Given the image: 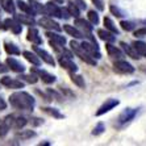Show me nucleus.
<instances>
[{"instance_id": "1", "label": "nucleus", "mask_w": 146, "mask_h": 146, "mask_svg": "<svg viewBox=\"0 0 146 146\" xmlns=\"http://www.w3.org/2000/svg\"><path fill=\"white\" fill-rule=\"evenodd\" d=\"M9 104L15 109L21 111H32L36 106V100L32 95L24 91H17L9 96Z\"/></svg>"}, {"instance_id": "2", "label": "nucleus", "mask_w": 146, "mask_h": 146, "mask_svg": "<svg viewBox=\"0 0 146 146\" xmlns=\"http://www.w3.org/2000/svg\"><path fill=\"white\" fill-rule=\"evenodd\" d=\"M4 121H5V124H7V126L9 129H17V130L24 128L28 124L27 117L19 115V113H11V115L5 116Z\"/></svg>"}, {"instance_id": "3", "label": "nucleus", "mask_w": 146, "mask_h": 146, "mask_svg": "<svg viewBox=\"0 0 146 146\" xmlns=\"http://www.w3.org/2000/svg\"><path fill=\"white\" fill-rule=\"evenodd\" d=\"M70 46H71L72 51H74L75 54H76V57H79L83 62H86V63H88V65H91V66H95V65H96L95 58L90 57V55L87 54V53H86L83 49H82V46L78 44V42H75V41H71V42H70Z\"/></svg>"}, {"instance_id": "4", "label": "nucleus", "mask_w": 146, "mask_h": 146, "mask_svg": "<svg viewBox=\"0 0 146 146\" xmlns=\"http://www.w3.org/2000/svg\"><path fill=\"white\" fill-rule=\"evenodd\" d=\"M113 70L119 74H132L134 72V67L130 65L129 62L122 61V59H117L113 65Z\"/></svg>"}, {"instance_id": "5", "label": "nucleus", "mask_w": 146, "mask_h": 146, "mask_svg": "<svg viewBox=\"0 0 146 146\" xmlns=\"http://www.w3.org/2000/svg\"><path fill=\"white\" fill-rule=\"evenodd\" d=\"M80 46H82V49L90 55V57L95 58V59L102 58V54H100V51H99V49H98V45L92 44V42H82Z\"/></svg>"}, {"instance_id": "6", "label": "nucleus", "mask_w": 146, "mask_h": 146, "mask_svg": "<svg viewBox=\"0 0 146 146\" xmlns=\"http://www.w3.org/2000/svg\"><path fill=\"white\" fill-rule=\"evenodd\" d=\"M0 84L5 86L8 88H13V90H19L24 87V83L21 79H11L9 76H4L0 79Z\"/></svg>"}, {"instance_id": "7", "label": "nucleus", "mask_w": 146, "mask_h": 146, "mask_svg": "<svg viewBox=\"0 0 146 146\" xmlns=\"http://www.w3.org/2000/svg\"><path fill=\"white\" fill-rule=\"evenodd\" d=\"M38 24L42 28H45V29H49V31H54V32L61 31L59 24H58L57 21L53 20V19H50V17H42V19H40V20H38Z\"/></svg>"}, {"instance_id": "8", "label": "nucleus", "mask_w": 146, "mask_h": 146, "mask_svg": "<svg viewBox=\"0 0 146 146\" xmlns=\"http://www.w3.org/2000/svg\"><path fill=\"white\" fill-rule=\"evenodd\" d=\"M3 29H11L15 34H20L21 31H23V24H21L20 21H17L16 19L15 20L7 19L3 23Z\"/></svg>"}, {"instance_id": "9", "label": "nucleus", "mask_w": 146, "mask_h": 146, "mask_svg": "<svg viewBox=\"0 0 146 146\" xmlns=\"http://www.w3.org/2000/svg\"><path fill=\"white\" fill-rule=\"evenodd\" d=\"M33 51L38 55V57H40V59H42V61L45 62V63H48V65H50V66H54L55 65L54 58L51 57V55L49 54L46 50L38 48V46H33Z\"/></svg>"}, {"instance_id": "10", "label": "nucleus", "mask_w": 146, "mask_h": 146, "mask_svg": "<svg viewBox=\"0 0 146 146\" xmlns=\"http://www.w3.org/2000/svg\"><path fill=\"white\" fill-rule=\"evenodd\" d=\"M58 63H59L61 67L66 68V70L70 71V72H75L76 70H78L76 65L71 61V58H68V57H63V55H61V57L58 58Z\"/></svg>"}, {"instance_id": "11", "label": "nucleus", "mask_w": 146, "mask_h": 146, "mask_svg": "<svg viewBox=\"0 0 146 146\" xmlns=\"http://www.w3.org/2000/svg\"><path fill=\"white\" fill-rule=\"evenodd\" d=\"M31 72L36 74L38 78L42 79V82H44V83H46V84H51V83H54V82H55V76H54V75L49 74V72L44 71V70H40V68H32Z\"/></svg>"}, {"instance_id": "12", "label": "nucleus", "mask_w": 146, "mask_h": 146, "mask_svg": "<svg viewBox=\"0 0 146 146\" xmlns=\"http://www.w3.org/2000/svg\"><path fill=\"white\" fill-rule=\"evenodd\" d=\"M119 103H120V102H119V100H116V99H109V100H107V102L98 109V112H96V116H102V115H104V113L109 112L111 109H113L115 107L119 106Z\"/></svg>"}, {"instance_id": "13", "label": "nucleus", "mask_w": 146, "mask_h": 146, "mask_svg": "<svg viewBox=\"0 0 146 146\" xmlns=\"http://www.w3.org/2000/svg\"><path fill=\"white\" fill-rule=\"evenodd\" d=\"M45 15L54 16V17H61L62 19V8H59L57 4L49 1V3H46V5H45Z\"/></svg>"}, {"instance_id": "14", "label": "nucleus", "mask_w": 146, "mask_h": 146, "mask_svg": "<svg viewBox=\"0 0 146 146\" xmlns=\"http://www.w3.org/2000/svg\"><path fill=\"white\" fill-rule=\"evenodd\" d=\"M5 63H7V66L12 70V71L15 72H19V74H23V72L25 71V66L21 63V62H19L17 59H15V58H7V61H5Z\"/></svg>"}, {"instance_id": "15", "label": "nucleus", "mask_w": 146, "mask_h": 146, "mask_svg": "<svg viewBox=\"0 0 146 146\" xmlns=\"http://www.w3.org/2000/svg\"><path fill=\"white\" fill-rule=\"evenodd\" d=\"M137 113V109H132V108H128L125 111H122L121 115L119 116V122L120 124H126L129 122L130 120L134 119V116Z\"/></svg>"}, {"instance_id": "16", "label": "nucleus", "mask_w": 146, "mask_h": 146, "mask_svg": "<svg viewBox=\"0 0 146 146\" xmlns=\"http://www.w3.org/2000/svg\"><path fill=\"white\" fill-rule=\"evenodd\" d=\"M106 49H107L108 55L111 58H113V59H122V57H124V53H122L119 48H116V46L111 45V42H107L106 44Z\"/></svg>"}, {"instance_id": "17", "label": "nucleus", "mask_w": 146, "mask_h": 146, "mask_svg": "<svg viewBox=\"0 0 146 146\" xmlns=\"http://www.w3.org/2000/svg\"><path fill=\"white\" fill-rule=\"evenodd\" d=\"M28 41H31L32 44L34 45H41L42 44V38L40 37V33L36 28H29V31H28V36H27Z\"/></svg>"}, {"instance_id": "18", "label": "nucleus", "mask_w": 146, "mask_h": 146, "mask_svg": "<svg viewBox=\"0 0 146 146\" xmlns=\"http://www.w3.org/2000/svg\"><path fill=\"white\" fill-rule=\"evenodd\" d=\"M121 48L124 49V51H125L126 54H128V57H130V58H133V59H139L141 58V55L137 53V50L134 48H133V45L132 46H129L128 44H125V42H121Z\"/></svg>"}, {"instance_id": "19", "label": "nucleus", "mask_w": 146, "mask_h": 146, "mask_svg": "<svg viewBox=\"0 0 146 146\" xmlns=\"http://www.w3.org/2000/svg\"><path fill=\"white\" fill-rule=\"evenodd\" d=\"M75 25H78L79 28H82V29H83V31L87 33V36H86V37H88L90 34H91V32H92L91 23L83 20V19H79V17H76V20H75Z\"/></svg>"}, {"instance_id": "20", "label": "nucleus", "mask_w": 146, "mask_h": 146, "mask_svg": "<svg viewBox=\"0 0 146 146\" xmlns=\"http://www.w3.org/2000/svg\"><path fill=\"white\" fill-rule=\"evenodd\" d=\"M23 55L25 57L27 61L31 62L32 65H34V66H40L41 65V59H40V57H38L36 53H32V51H24Z\"/></svg>"}, {"instance_id": "21", "label": "nucleus", "mask_w": 146, "mask_h": 146, "mask_svg": "<svg viewBox=\"0 0 146 146\" xmlns=\"http://www.w3.org/2000/svg\"><path fill=\"white\" fill-rule=\"evenodd\" d=\"M46 36H48L49 41L54 42V44L63 45V46H65V44H66V38H65V37H62V36H59V34L54 33V32H48V33H46Z\"/></svg>"}, {"instance_id": "22", "label": "nucleus", "mask_w": 146, "mask_h": 146, "mask_svg": "<svg viewBox=\"0 0 146 146\" xmlns=\"http://www.w3.org/2000/svg\"><path fill=\"white\" fill-rule=\"evenodd\" d=\"M98 36L100 37V40L106 41V42H113V41L116 40L112 32L107 31V29H106V31H104V29H99V31H98Z\"/></svg>"}, {"instance_id": "23", "label": "nucleus", "mask_w": 146, "mask_h": 146, "mask_svg": "<svg viewBox=\"0 0 146 146\" xmlns=\"http://www.w3.org/2000/svg\"><path fill=\"white\" fill-rule=\"evenodd\" d=\"M15 19H16L17 21H20L21 24H24V25H34V19L32 15H16L15 16Z\"/></svg>"}, {"instance_id": "24", "label": "nucleus", "mask_w": 146, "mask_h": 146, "mask_svg": "<svg viewBox=\"0 0 146 146\" xmlns=\"http://www.w3.org/2000/svg\"><path fill=\"white\" fill-rule=\"evenodd\" d=\"M63 31L66 32L67 34H70V36H72L74 38H83L84 36H83V33H80V32L76 29V28H74L72 25H63Z\"/></svg>"}, {"instance_id": "25", "label": "nucleus", "mask_w": 146, "mask_h": 146, "mask_svg": "<svg viewBox=\"0 0 146 146\" xmlns=\"http://www.w3.org/2000/svg\"><path fill=\"white\" fill-rule=\"evenodd\" d=\"M32 137H36V132L33 130H20V132L16 133V138L21 139V141H27V139H31Z\"/></svg>"}, {"instance_id": "26", "label": "nucleus", "mask_w": 146, "mask_h": 146, "mask_svg": "<svg viewBox=\"0 0 146 146\" xmlns=\"http://www.w3.org/2000/svg\"><path fill=\"white\" fill-rule=\"evenodd\" d=\"M1 7L5 12L8 13L15 15V11H16V5H15L13 0H1Z\"/></svg>"}, {"instance_id": "27", "label": "nucleus", "mask_w": 146, "mask_h": 146, "mask_svg": "<svg viewBox=\"0 0 146 146\" xmlns=\"http://www.w3.org/2000/svg\"><path fill=\"white\" fill-rule=\"evenodd\" d=\"M17 7L20 8V11H23L24 13H27V15H32V16H34V11L32 9V7H31V4L29 3H25V1H23V0H19L17 1Z\"/></svg>"}, {"instance_id": "28", "label": "nucleus", "mask_w": 146, "mask_h": 146, "mask_svg": "<svg viewBox=\"0 0 146 146\" xmlns=\"http://www.w3.org/2000/svg\"><path fill=\"white\" fill-rule=\"evenodd\" d=\"M132 45L141 57H146V44L145 42H142V41H134Z\"/></svg>"}, {"instance_id": "29", "label": "nucleus", "mask_w": 146, "mask_h": 146, "mask_svg": "<svg viewBox=\"0 0 146 146\" xmlns=\"http://www.w3.org/2000/svg\"><path fill=\"white\" fill-rule=\"evenodd\" d=\"M70 78H71V82H72V83L78 86L79 88H84V87H86L84 79L82 78L80 75L75 74V72H70Z\"/></svg>"}, {"instance_id": "30", "label": "nucleus", "mask_w": 146, "mask_h": 146, "mask_svg": "<svg viewBox=\"0 0 146 146\" xmlns=\"http://www.w3.org/2000/svg\"><path fill=\"white\" fill-rule=\"evenodd\" d=\"M4 49H5V51H7L8 54H11V55L21 54V51L19 50V48H17L15 44H12V42H5V44H4Z\"/></svg>"}, {"instance_id": "31", "label": "nucleus", "mask_w": 146, "mask_h": 146, "mask_svg": "<svg viewBox=\"0 0 146 146\" xmlns=\"http://www.w3.org/2000/svg\"><path fill=\"white\" fill-rule=\"evenodd\" d=\"M42 111H44L46 115L49 116H53V117H55V119H63V115L62 113H59V111L55 108H50V107H44V108H41Z\"/></svg>"}, {"instance_id": "32", "label": "nucleus", "mask_w": 146, "mask_h": 146, "mask_svg": "<svg viewBox=\"0 0 146 146\" xmlns=\"http://www.w3.org/2000/svg\"><path fill=\"white\" fill-rule=\"evenodd\" d=\"M19 78H20L21 80H24V82H27V83H29V84H34V83H37V82H38V76L36 74H33V72H31L29 75L23 74V75H20Z\"/></svg>"}, {"instance_id": "33", "label": "nucleus", "mask_w": 146, "mask_h": 146, "mask_svg": "<svg viewBox=\"0 0 146 146\" xmlns=\"http://www.w3.org/2000/svg\"><path fill=\"white\" fill-rule=\"evenodd\" d=\"M28 3L31 4L32 9L34 11V13H45V7H42V4H40L36 0H28Z\"/></svg>"}, {"instance_id": "34", "label": "nucleus", "mask_w": 146, "mask_h": 146, "mask_svg": "<svg viewBox=\"0 0 146 146\" xmlns=\"http://www.w3.org/2000/svg\"><path fill=\"white\" fill-rule=\"evenodd\" d=\"M104 27H106L107 31L112 32L113 34H117L119 33V31H117V28L115 27V24H113V21L109 19V17H104Z\"/></svg>"}, {"instance_id": "35", "label": "nucleus", "mask_w": 146, "mask_h": 146, "mask_svg": "<svg viewBox=\"0 0 146 146\" xmlns=\"http://www.w3.org/2000/svg\"><path fill=\"white\" fill-rule=\"evenodd\" d=\"M67 11H68V13L71 15V16H74V17H78L79 16V8H78V5H76V4L70 3V4H68V7H67Z\"/></svg>"}, {"instance_id": "36", "label": "nucleus", "mask_w": 146, "mask_h": 146, "mask_svg": "<svg viewBox=\"0 0 146 146\" xmlns=\"http://www.w3.org/2000/svg\"><path fill=\"white\" fill-rule=\"evenodd\" d=\"M88 20L92 25H98L99 24V15L95 11H90L88 12Z\"/></svg>"}, {"instance_id": "37", "label": "nucleus", "mask_w": 146, "mask_h": 146, "mask_svg": "<svg viewBox=\"0 0 146 146\" xmlns=\"http://www.w3.org/2000/svg\"><path fill=\"white\" fill-rule=\"evenodd\" d=\"M8 130H9V128L7 126L5 121H4V120H0V138L4 136H7Z\"/></svg>"}, {"instance_id": "38", "label": "nucleus", "mask_w": 146, "mask_h": 146, "mask_svg": "<svg viewBox=\"0 0 146 146\" xmlns=\"http://www.w3.org/2000/svg\"><path fill=\"white\" fill-rule=\"evenodd\" d=\"M120 25H121V28L124 29V31H126V32H130V31L134 29V24L130 23V21H121Z\"/></svg>"}, {"instance_id": "39", "label": "nucleus", "mask_w": 146, "mask_h": 146, "mask_svg": "<svg viewBox=\"0 0 146 146\" xmlns=\"http://www.w3.org/2000/svg\"><path fill=\"white\" fill-rule=\"evenodd\" d=\"M103 130H104V124L103 122H99L98 126H95V129H94V132H92V134L94 136H99V134H102Z\"/></svg>"}, {"instance_id": "40", "label": "nucleus", "mask_w": 146, "mask_h": 146, "mask_svg": "<svg viewBox=\"0 0 146 146\" xmlns=\"http://www.w3.org/2000/svg\"><path fill=\"white\" fill-rule=\"evenodd\" d=\"M111 12H112L113 15H116L117 17H122V16H124V13H122V12L117 7H115V5H111Z\"/></svg>"}, {"instance_id": "41", "label": "nucleus", "mask_w": 146, "mask_h": 146, "mask_svg": "<svg viewBox=\"0 0 146 146\" xmlns=\"http://www.w3.org/2000/svg\"><path fill=\"white\" fill-rule=\"evenodd\" d=\"M134 36H136V37H143V36H146V28H139V29H137V31L134 32Z\"/></svg>"}, {"instance_id": "42", "label": "nucleus", "mask_w": 146, "mask_h": 146, "mask_svg": "<svg viewBox=\"0 0 146 146\" xmlns=\"http://www.w3.org/2000/svg\"><path fill=\"white\" fill-rule=\"evenodd\" d=\"M92 3H94L96 7H98V9H100V11L104 9V5H103V1H102V0H92Z\"/></svg>"}, {"instance_id": "43", "label": "nucleus", "mask_w": 146, "mask_h": 146, "mask_svg": "<svg viewBox=\"0 0 146 146\" xmlns=\"http://www.w3.org/2000/svg\"><path fill=\"white\" fill-rule=\"evenodd\" d=\"M75 3H76V5H78L79 9H86V7H87V5H86V3L83 1V0H76Z\"/></svg>"}, {"instance_id": "44", "label": "nucleus", "mask_w": 146, "mask_h": 146, "mask_svg": "<svg viewBox=\"0 0 146 146\" xmlns=\"http://www.w3.org/2000/svg\"><path fill=\"white\" fill-rule=\"evenodd\" d=\"M5 108H7V103H5V100H4L1 96H0V111H4Z\"/></svg>"}, {"instance_id": "45", "label": "nucleus", "mask_w": 146, "mask_h": 146, "mask_svg": "<svg viewBox=\"0 0 146 146\" xmlns=\"http://www.w3.org/2000/svg\"><path fill=\"white\" fill-rule=\"evenodd\" d=\"M31 122L33 124V125H40V124H42V120L41 119H37V117H33V119H31Z\"/></svg>"}, {"instance_id": "46", "label": "nucleus", "mask_w": 146, "mask_h": 146, "mask_svg": "<svg viewBox=\"0 0 146 146\" xmlns=\"http://www.w3.org/2000/svg\"><path fill=\"white\" fill-rule=\"evenodd\" d=\"M8 70H9V67H7V66L3 65V63H0V72H7Z\"/></svg>"}, {"instance_id": "47", "label": "nucleus", "mask_w": 146, "mask_h": 146, "mask_svg": "<svg viewBox=\"0 0 146 146\" xmlns=\"http://www.w3.org/2000/svg\"><path fill=\"white\" fill-rule=\"evenodd\" d=\"M0 28H3V21H1V15H0Z\"/></svg>"}, {"instance_id": "48", "label": "nucleus", "mask_w": 146, "mask_h": 146, "mask_svg": "<svg viewBox=\"0 0 146 146\" xmlns=\"http://www.w3.org/2000/svg\"><path fill=\"white\" fill-rule=\"evenodd\" d=\"M54 1H57V3H59V4L63 3V0H54Z\"/></svg>"}]
</instances>
